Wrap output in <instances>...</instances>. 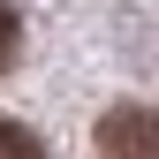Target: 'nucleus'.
Segmentation results:
<instances>
[{
    "instance_id": "3",
    "label": "nucleus",
    "mask_w": 159,
    "mask_h": 159,
    "mask_svg": "<svg viewBox=\"0 0 159 159\" xmlns=\"http://www.w3.org/2000/svg\"><path fill=\"white\" fill-rule=\"evenodd\" d=\"M15 53H23V15H15L8 0H0V76L15 68Z\"/></svg>"
},
{
    "instance_id": "2",
    "label": "nucleus",
    "mask_w": 159,
    "mask_h": 159,
    "mask_svg": "<svg viewBox=\"0 0 159 159\" xmlns=\"http://www.w3.org/2000/svg\"><path fill=\"white\" fill-rule=\"evenodd\" d=\"M0 159H53V152L38 144V136H30L23 121H0Z\"/></svg>"
},
{
    "instance_id": "1",
    "label": "nucleus",
    "mask_w": 159,
    "mask_h": 159,
    "mask_svg": "<svg viewBox=\"0 0 159 159\" xmlns=\"http://www.w3.org/2000/svg\"><path fill=\"white\" fill-rule=\"evenodd\" d=\"M98 159H159V114L152 106H106L98 114Z\"/></svg>"
}]
</instances>
